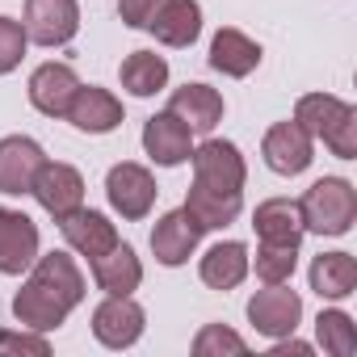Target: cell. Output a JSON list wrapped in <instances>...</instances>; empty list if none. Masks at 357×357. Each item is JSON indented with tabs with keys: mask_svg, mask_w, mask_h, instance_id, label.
I'll list each match as a JSON object with an SVG mask.
<instances>
[{
	"mask_svg": "<svg viewBox=\"0 0 357 357\" xmlns=\"http://www.w3.org/2000/svg\"><path fill=\"white\" fill-rule=\"evenodd\" d=\"M143 328H147V311L130 294H105L93 307V336L105 349H130V344H139Z\"/></svg>",
	"mask_w": 357,
	"mask_h": 357,
	"instance_id": "ba28073f",
	"label": "cell"
},
{
	"mask_svg": "<svg viewBox=\"0 0 357 357\" xmlns=\"http://www.w3.org/2000/svg\"><path fill=\"white\" fill-rule=\"evenodd\" d=\"M34 261H38V223L26 211L0 206V273L26 278Z\"/></svg>",
	"mask_w": 357,
	"mask_h": 357,
	"instance_id": "8fae6325",
	"label": "cell"
},
{
	"mask_svg": "<svg viewBox=\"0 0 357 357\" xmlns=\"http://www.w3.org/2000/svg\"><path fill=\"white\" fill-rule=\"evenodd\" d=\"M303 231L315 236H349L357 223V190L344 176H319V181L298 198Z\"/></svg>",
	"mask_w": 357,
	"mask_h": 357,
	"instance_id": "3957f363",
	"label": "cell"
},
{
	"mask_svg": "<svg viewBox=\"0 0 357 357\" xmlns=\"http://www.w3.org/2000/svg\"><path fill=\"white\" fill-rule=\"evenodd\" d=\"M261 155H265V164H269L278 176H298V172H307L311 160H315V139H311L294 118H286V122H273V126L265 130Z\"/></svg>",
	"mask_w": 357,
	"mask_h": 357,
	"instance_id": "30bf717a",
	"label": "cell"
},
{
	"mask_svg": "<svg viewBox=\"0 0 357 357\" xmlns=\"http://www.w3.org/2000/svg\"><path fill=\"white\" fill-rule=\"evenodd\" d=\"M168 109L181 118L194 135H211L223 122V93L211 89V84H202V80H190L181 89H172Z\"/></svg>",
	"mask_w": 357,
	"mask_h": 357,
	"instance_id": "ac0fdd59",
	"label": "cell"
},
{
	"mask_svg": "<svg viewBox=\"0 0 357 357\" xmlns=\"http://www.w3.org/2000/svg\"><path fill=\"white\" fill-rule=\"evenodd\" d=\"M26 47H30L26 26H22V22H13V17H0V76H9V72H17V68H22Z\"/></svg>",
	"mask_w": 357,
	"mask_h": 357,
	"instance_id": "f546056e",
	"label": "cell"
},
{
	"mask_svg": "<svg viewBox=\"0 0 357 357\" xmlns=\"http://www.w3.org/2000/svg\"><path fill=\"white\" fill-rule=\"evenodd\" d=\"M294 265H298V244H257V257H248V269H257L265 286L290 282Z\"/></svg>",
	"mask_w": 357,
	"mask_h": 357,
	"instance_id": "83f0119b",
	"label": "cell"
},
{
	"mask_svg": "<svg viewBox=\"0 0 357 357\" xmlns=\"http://www.w3.org/2000/svg\"><path fill=\"white\" fill-rule=\"evenodd\" d=\"M252 227L261 244H303V215L294 198H265L252 211Z\"/></svg>",
	"mask_w": 357,
	"mask_h": 357,
	"instance_id": "7402d4cb",
	"label": "cell"
},
{
	"mask_svg": "<svg viewBox=\"0 0 357 357\" xmlns=\"http://www.w3.org/2000/svg\"><path fill=\"white\" fill-rule=\"evenodd\" d=\"M244 311H248V324H252L261 336H269V340L290 336V332L303 324V298H298V290H290L286 282L257 290Z\"/></svg>",
	"mask_w": 357,
	"mask_h": 357,
	"instance_id": "52a82bcc",
	"label": "cell"
},
{
	"mask_svg": "<svg viewBox=\"0 0 357 357\" xmlns=\"http://www.w3.org/2000/svg\"><path fill=\"white\" fill-rule=\"evenodd\" d=\"M164 5H168V0H118V17L130 30H147Z\"/></svg>",
	"mask_w": 357,
	"mask_h": 357,
	"instance_id": "1f68e13d",
	"label": "cell"
},
{
	"mask_svg": "<svg viewBox=\"0 0 357 357\" xmlns=\"http://www.w3.org/2000/svg\"><path fill=\"white\" fill-rule=\"evenodd\" d=\"M307 278H311V290L319 298L340 303L357 290V261H353V252H319L311 261Z\"/></svg>",
	"mask_w": 357,
	"mask_h": 357,
	"instance_id": "cb8c5ba5",
	"label": "cell"
},
{
	"mask_svg": "<svg viewBox=\"0 0 357 357\" xmlns=\"http://www.w3.org/2000/svg\"><path fill=\"white\" fill-rule=\"evenodd\" d=\"M22 26L34 47H68L80 34V0H26Z\"/></svg>",
	"mask_w": 357,
	"mask_h": 357,
	"instance_id": "8992f818",
	"label": "cell"
},
{
	"mask_svg": "<svg viewBox=\"0 0 357 357\" xmlns=\"http://www.w3.org/2000/svg\"><path fill=\"white\" fill-rule=\"evenodd\" d=\"M59 236H63V244H68L76 257H84V261H97L101 252H109V248L122 240V236H118V223H109V215L89 211V206L63 215V219H59Z\"/></svg>",
	"mask_w": 357,
	"mask_h": 357,
	"instance_id": "9a60e30c",
	"label": "cell"
},
{
	"mask_svg": "<svg viewBox=\"0 0 357 357\" xmlns=\"http://www.w3.org/2000/svg\"><path fill=\"white\" fill-rule=\"evenodd\" d=\"M34 202L59 223L63 215H72V211H80L84 206V176H80V168H72V164H63V160H47L43 168H38V176H34Z\"/></svg>",
	"mask_w": 357,
	"mask_h": 357,
	"instance_id": "9c48e42d",
	"label": "cell"
},
{
	"mask_svg": "<svg viewBox=\"0 0 357 357\" xmlns=\"http://www.w3.org/2000/svg\"><path fill=\"white\" fill-rule=\"evenodd\" d=\"M211 68L231 76V80H244L261 68V43L248 38L244 30L236 26H223L215 38H211Z\"/></svg>",
	"mask_w": 357,
	"mask_h": 357,
	"instance_id": "44dd1931",
	"label": "cell"
},
{
	"mask_svg": "<svg viewBox=\"0 0 357 357\" xmlns=\"http://www.w3.org/2000/svg\"><path fill=\"white\" fill-rule=\"evenodd\" d=\"M84 273L76 257L68 252H38V261L26 269L22 290L13 294V315L22 328L55 332L68 324V315L84 303Z\"/></svg>",
	"mask_w": 357,
	"mask_h": 357,
	"instance_id": "6da1fadb",
	"label": "cell"
},
{
	"mask_svg": "<svg viewBox=\"0 0 357 357\" xmlns=\"http://www.w3.org/2000/svg\"><path fill=\"white\" fill-rule=\"evenodd\" d=\"M248 244L240 240H223L215 248H206V257L198 261V278L211 286V290H236L252 269H248Z\"/></svg>",
	"mask_w": 357,
	"mask_h": 357,
	"instance_id": "603a6c76",
	"label": "cell"
},
{
	"mask_svg": "<svg viewBox=\"0 0 357 357\" xmlns=\"http://www.w3.org/2000/svg\"><path fill=\"white\" fill-rule=\"evenodd\" d=\"M315 340L324 344V353L332 357H353L357 353V328H353V315L340 311V307H328L315 315Z\"/></svg>",
	"mask_w": 357,
	"mask_h": 357,
	"instance_id": "4316f807",
	"label": "cell"
},
{
	"mask_svg": "<svg viewBox=\"0 0 357 357\" xmlns=\"http://www.w3.org/2000/svg\"><path fill=\"white\" fill-rule=\"evenodd\" d=\"M143 151L151 164L160 168H176V164H185L190 151H194V130L176 118L172 109H160L143 122Z\"/></svg>",
	"mask_w": 357,
	"mask_h": 357,
	"instance_id": "5bb4252c",
	"label": "cell"
},
{
	"mask_svg": "<svg viewBox=\"0 0 357 357\" xmlns=\"http://www.w3.org/2000/svg\"><path fill=\"white\" fill-rule=\"evenodd\" d=\"M194 164V185L211 190V194H231L244 198V181H248V164L240 155V147L231 139H206L190 151Z\"/></svg>",
	"mask_w": 357,
	"mask_h": 357,
	"instance_id": "277c9868",
	"label": "cell"
},
{
	"mask_svg": "<svg viewBox=\"0 0 357 357\" xmlns=\"http://www.w3.org/2000/svg\"><path fill=\"white\" fill-rule=\"evenodd\" d=\"M0 353H38V357H47L51 353V340H47V332H34V328L0 332Z\"/></svg>",
	"mask_w": 357,
	"mask_h": 357,
	"instance_id": "4dcf8cb0",
	"label": "cell"
},
{
	"mask_svg": "<svg viewBox=\"0 0 357 357\" xmlns=\"http://www.w3.org/2000/svg\"><path fill=\"white\" fill-rule=\"evenodd\" d=\"M89 273H93V282H97L101 294H135L143 286V261L122 240L109 252H101L97 261H89Z\"/></svg>",
	"mask_w": 357,
	"mask_h": 357,
	"instance_id": "d6986e66",
	"label": "cell"
},
{
	"mask_svg": "<svg viewBox=\"0 0 357 357\" xmlns=\"http://www.w3.org/2000/svg\"><path fill=\"white\" fill-rule=\"evenodd\" d=\"M47 164V151L30 135H5L0 139V194L22 198L34 190V176Z\"/></svg>",
	"mask_w": 357,
	"mask_h": 357,
	"instance_id": "7c38bea8",
	"label": "cell"
},
{
	"mask_svg": "<svg viewBox=\"0 0 357 357\" xmlns=\"http://www.w3.org/2000/svg\"><path fill=\"white\" fill-rule=\"evenodd\" d=\"M185 211H190V219H194L202 231H223L227 223H236V219H240L244 198H231V194H211V190L190 185V194H185Z\"/></svg>",
	"mask_w": 357,
	"mask_h": 357,
	"instance_id": "484cf974",
	"label": "cell"
},
{
	"mask_svg": "<svg viewBox=\"0 0 357 357\" xmlns=\"http://www.w3.org/2000/svg\"><path fill=\"white\" fill-rule=\"evenodd\" d=\"M155 194H160V190H155L151 168H143V164H135V160H122V164H114V168L105 172V198H109L114 215H122L126 223L147 219L151 206H155Z\"/></svg>",
	"mask_w": 357,
	"mask_h": 357,
	"instance_id": "5b68a950",
	"label": "cell"
},
{
	"mask_svg": "<svg viewBox=\"0 0 357 357\" xmlns=\"http://www.w3.org/2000/svg\"><path fill=\"white\" fill-rule=\"evenodd\" d=\"M63 118H68L80 135H109V130L122 126L126 109H122V101H118L109 89H101V84H80Z\"/></svg>",
	"mask_w": 357,
	"mask_h": 357,
	"instance_id": "e0dca14e",
	"label": "cell"
},
{
	"mask_svg": "<svg viewBox=\"0 0 357 357\" xmlns=\"http://www.w3.org/2000/svg\"><path fill=\"white\" fill-rule=\"evenodd\" d=\"M269 353H273V357H290V353H298V357H311L315 349H311L307 340H294V332H290V336H278Z\"/></svg>",
	"mask_w": 357,
	"mask_h": 357,
	"instance_id": "d6a6232c",
	"label": "cell"
},
{
	"mask_svg": "<svg viewBox=\"0 0 357 357\" xmlns=\"http://www.w3.org/2000/svg\"><path fill=\"white\" fill-rule=\"evenodd\" d=\"M118 80L130 97H155L168 84V59L155 51H130L118 68Z\"/></svg>",
	"mask_w": 357,
	"mask_h": 357,
	"instance_id": "d4e9b609",
	"label": "cell"
},
{
	"mask_svg": "<svg viewBox=\"0 0 357 357\" xmlns=\"http://www.w3.org/2000/svg\"><path fill=\"white\" fill-rule=\"evenodd\" d=\"M76 89H80L76 68L72 63H55V59L51 63H38L30 72V84H26L30 105L38 114H47V118H63L68 105H72V97H76Z\"/></svg>",
	"mask_w": 357,
	"mask_h": 357,
	"instance_id": "2e32d148",
	"label": "cell"
},
{
	"mask_svg": "<svg viewBox=\"0 0 357 357\" xmlns=\"http://www.w3.org/2000/svg\"><path fill=\"white\" fill-rule=\"evenodd\" d=\"M147 34H155V43L172 47V51L194 47L198 34H202V5L198 0H168V5L155 13V22L147 26Z\"/></svg>",
	"mask_w": 357,
	"mask_h": 357,
	"instance_id": "ffe728a7",
	"label": "cell"
},
{
	"mask_svg": "<svg viewBox=\"0 0 357 357\" xmlns=\"http://www.w3.org/2000/svg\"><path fill=\"white\" fill-rule=\"evenodd\" d=\"M244 353H248V340L227 324H202L194 336V357H244Z\"/></svg>",
	"mask_w": 357,
	"mask_h": 357,
	"instance_id": "f1b7e54d",
	"label": "cell"
},
{
	"mask_svg": "<svg viewBox=\"0 0 357 357\" xmlns=\"http://www.w3.org/2000/svg\"><path fill=\"white\" fill-rule=\"evenodd\" d=\"M198 244H202V227L190 219L185 206L160 215L155 227H151V257H155L164 269H181V265L198 252Z\"/></svg>",
	"mask_w": 357,
	"mask_h": 357,
	"instance_id": "4fadbf2b",
	"label": "cell"
},
{
	"mask_svg": "<svg viewBox=\"0 0 357 357\" xmlns=\"http://www.w3.org/2000/svg\"><path fill=\"white\" fill-rule=\"evenodd\" d=\"M294 122L319 139L336 160H357V105L332 93H307L294 105Z\"/></svg>",
	"mask_w": 357,
	"mask_h": 357,
	"instance_id": "7a4b0ae2",
	"label": "cell"
}]
</instances>
